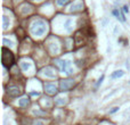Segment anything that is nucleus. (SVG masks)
<instances>
[{
  "label": "nucleus",
  "instance_id": "f257e3e1",
  "mask_svg": "<svg viewBox=\"0 0 130 125\" xmlns=\"http://www.w3.org/2000/svg\"><path fill=\"white\" fill-rule=\"evenodd\" d=\"M47 31V24L42 19H36L31 25V33L36 37H42Z\"/></svg>",
  "mask_w": 130,
  "mask_h": 125
},
{
  "label": "nucleus",
  "instance_id": "f03ea898",
  "mask_svg": "<svg viewBox=\"0 0 130 125\" xmlns=\"http://www.w3.org/2000/svg\"><path fill=\"white\" fill-rule=\"evenodd\" d=\"M14 62V55L5 47L2 48V64L6 67H9Z\"/></svg>",
  "mask_w": 130,
  "mask_h": 125
},
{
  "label": "nucleus",
  "instance_id": "7ed1b4c3",
  "mask_svg": "<svg viewBox=\"0 0 130 125\" xmlns=\"http://www.w3.org/2000/svg\"><path fill=\"white\" fill-rule=\"evenodd\" d=\"M74 80L72 78H66V80H62L61 82H59V90L61 91H68L70 89H72L74 87Z\"/></svg>",
  "mask_w": 130,
  "mask_h": 125
},
{
  "label": "nucleus",
  "instance_id": "20e7f679",
  "mask_svg": "<svg viewBox=\"0 0 130 125\" xmlns=\"http://www.w3.org/2000/svg\"><path fill=\"white\" fill-rule=\"evenodd\" d=\"M55 62H56V65H57L58 67L61 68V71H62L63 73H66V72H68V67L71 65V62H70V60H62V59H56Z\"/></svg>",
  "mask_w": 130,
  "mask_h": 125
},
{
  "label": "nucleus",
  "instance_id": "39448f33",
  "mask_svg": "<svg viewBox=\"0 0 130 125\" xmlns=\"http://www.w3.org/2000/svg\"><path fill=\"white\" fill-rule=\"evenodd\" d=\"M83 9V1L82 0H75L70 7V11H80Z\"/></svg>",
  "mask_w": 130,
  "mask_h": 125
},
{
  "label": "nucleus",
  "instance_id": "423d86ee",
  "mask_svg": "<svg viewBox=\"0 0 130 125\" xmlns=\"http://www.w3.org/2000/svg\"><path fill=\"white\" fill-rule=\"evenodd\" d=\"M42 75H45L46 77H49V78H55L56 77V72L52 67H46L42 69Z\"/></svg>",
  "mask_w": 130,
  "mask_h": 125
},
{
  "label": "nucleus",
  "instance_id": "0eeeda50",
  "mask_svg": "<svg viewBox=\"0 0 130 125\" xmlns=\"http://www.w3.org/2000/svg\"><path fill=\"white\" fill-rule=\"evenodd\" d=\"M7 93L9 94L10 97H17V96H20V94L22 93V91L20 90V88H18V87L11 85V87H9V88H8V90H7Z\"/></svg>",
  "mask_w": 130,
  "mask_h": 125
},
{
  "label": "nucleus",
  "instance_id": "6e6552de",
  "mask_svg": "<svg viewBox=\"0 0 130 125\" xmlns=\"http://www.w3.org/2000/svg\"><path fill=\"white\" fill-rule=\"evenodd\" d=\"M45 90H46V92L49 94H55L57 92V89L55 87V84H52V83H46Z\"/></svg>",
  "mask_w": 130,
  "mask_h": 125
},
{
  "label": "nucleus",
  "instance_id": "1a4fd4ad",
  "mask_svg": "<svg viewBox=\"0 0 130 125\" xmlns=\"http://www.w3.org/2000/svg\"><path fill=\"white\" fill-rule=\"evenodd\" d=\"M123 74H125V72H123L122 69H119V71L113 72V73L111 74V76H109V77L112 78V80H114V78H119V77H121V76H123Z\"/></svg>",
  "mask_w": 130,
  "mask_h": 125
},
{
  "label": "nucleus",
  "instance_id": "9d476101",
  "mask_svg": "<svg viewBox=\"0 0 130 125\" xmlns=\"http://www.w3.org/2000/svg\"><path fill=\"white\" fill-rule=\"evenodd\" d=\"M9 25H10V21H9V18H8L6 15H4L2 16V27H4V30H7Z\"/></svg>",
  "mask_w": 130,
  "mask_h": 125
},
{
  "label": "nucleus",
  "instance_id": "9b49d317",
  "mask_svg": "<svg viewBox=\"0 0 130 125\" xmlns=\"http://www.w3.org/2000/svg\"><path fill=\"white\" fill-rule=\"evenodd\" d=\"M30 67H31V64H30L29 62H25V60L21 62V68L24 71V72H26L27 69H30Z\"/></svg>",
  "mask_w": 130,
  "mask_h": 125
},
{
  "label": "nucleus",
  "instance_id": "f8f14e48",
  "mask_svg": "<svg viewBox=\"0 0 130 125\" xmlns=\"http://www.w3.org/2000/svg\"><path fill=\"white\" fill-rule=\"evenodd\" d=\"M29 102H30V100L27 99V98H22V99H20V101H18V106L25 107V106L29 105Z\"/></svg>",
  "mask_w": 130,
  "mask_h": 125
},
{
  "label": "nucleus",
  "instance_id": "ddd939ff",
  "mask_svg": "<svg viewBox=\"0 0 130 125\" xmlns=\"http://www.w3.org/2000/svg\"><path fill=\"white\" fill-rule=\"evenodd\" d=\"M55 104L56 105H65L66 104V100L64 99V98H57V99L55 100Z\"/></svg>",
  "mask_w": 130,
  "mask_h": 125
},
{
  "label": "nucleus",
  "instance_id": "4468645a",
  "mask_svg": "<svg viewBox=\"0 0 130 125\" xmlns=\"http://www.w3.org/2000/svg\"><path fill=\"white\" fill-rule=\"evenodd\" d=\"M71 23H72V21H71V19H68V21L65 22V24H64V26H65V29H66L68 32L71 31Z\"/></svg>",
  "mask_w": 130,
  "mask_h": 125
},
{
  "label": "nucleus",
  "instance_id": "2eb2a0df",
  "mask_svg": "<svg viewBox=\"0 0 130 125\" xmlns=\"http://www.w3.org/2000/svg\"><path fill=\"white\" fill-rule=\"evenodd\" d=\"M116 91H118L116 89H114V90H112V91H111L109 93H107V94H106V96L104 97V100H107V99L109 98V97H112L113 94H115V93H116Z\"/></svg>",
  "mask_w": 130,
  "mask_h": 125
},
{
  "label": "nucleus",
  "instance_id": "dca6fc26",
  "mask_svg": "<svg viewBox=\"0 0 130 125\" xmlns=\"http://www.w3.org/2000/svg\"><path fill=\"white\" fill-rule=\"evenodd\" d=\"M70 2V0H57L56 1V4H57L58 6H65L66 4H68Z\"/></svg>",
  "mask_w": 130,
  "mask_h": 125
},
{
  "label": "nucleus",
  "instance_id": "f3484780",
  "mask_svg": "<svg viewBox=\"0 0 130 125\" xmlns=\"http://www.w3.org/2000/svg\"><path fill=\"white\" fill-rule=\"evenodd\" d=\"M33 114L36 116H46V111H41V110H33Z\"/></svg>",
  "mask_w": 130,
  "mask_h": 125
},
{
  "label": "nucleus",
  "instance_id": "a211bd4d",
  "mask_svg": "<svg viewBox=\"0 0 130 125\" xmlns=\"http://www.w3.org/2000/svg\"><path fill=\"white\" fill-rule=\"evenodd\" d=\"M2 42H4V44H6V46H9V47H13V46H14V44H13V42H11L10 40H7L6 38H4Z\"/></svg>",
  "mask_w": 130,
  "mask_h": 125
},
{
  "label": "nucleus",
  "instance_id": "6ab92c4d",
  "mask_svg": "<svg viewBox=\"0 0 130 125\" xmlns=\"http://www.w3.org/2000/svg\"><path fill=\"white\" fill-rule=\"evenodd\" d=\"M113 15L118 18V19H120V21H122V18L120 17V14H119V10L118 9H113Z\"/></svg>",
  "mask_w": 130,
  "mask_h": 125
},
{
  "label": "nucleus",
  "instance_id": "aec40b11",
  "mask_svg": "<svg viewBox=\"0 0 130 125\" xmlns=\"http://www.w3.org/2000/svg\"><path fill=\"white\" fill-rule=\"evenodd\" d=\"M104 75H102V76H100V77H99V80H98V82H97V84H96V85H97V87H99V85H100V84L103 83V81H104Z\"/></svg>",
  "mask_w": 130,
  "mask_h": 125
},
{
  "label": "nucleus",
  "instance_id": "412c9836",
  "mask_svg": "<svg viewBox=\"0 0 130 125\" xmlns=\"http://www.w3.org/2000/svg\"><path fill=\"white\" fill-rule=\"evenodd\" d=\"M119 109H120L119 107H114L113 109H111V110H109V114H114L115 111H118V110H119Z\"/></svg>",
  "mask_w": 130,
  "mask_h": 125
},
{
  "label": "nucleus",
  "instance_id": "4be33fe9",
  "mask_svg": "<svg viewBox=\"0 0 130 125\" xmlns=\"http://www.w3.org/2000/svg\"><path fill=\"white\" fill-rule=\"evenodd\" d=\"M33 125H45V124H43V122H41V120H36V122L33 123Z\"/></svg>",
  "mask_w": 130,
  "mask_h": 125
},
{
  "label": "nucleus",
  "instance_id": "5701e85b",
  "mask_svg": "<svg viewBox=\"0 0 130 125\" xmlns=\"http://www.w3.org/2000/svg\"><path fill=\"white\" fill-rule=\"evenodd\" d=\"M123 10L125 13H129V8H128V6H123Z\"/></svg>",
  "mask_w": 130,
  "mask_h": 125
},
{
  "label": "nucleus",
  "instance_id": "b1692460",
  "mask_svg": "<svg viewBox=\"0 0 130 125\" xmlns=\"http://www.w3.org/2000/svg\"><path fill=\"white\" fill-rule=\"evenodd\" d=\"M31 94L32 96H39L40 93H39V92H31Z\"/></svg>",
  "mask_w": 130,
  "mask_h": 125
},
{
  "label": "nucleus",
  "instance_id": "393cba45",
  "mask_svg": "<svg viewBox=\"0 0 130 125\" xmlns=\"http://www.w3.org/2000/svg\"><path fill=\"white\" fill-rule=\"evenodd\" d=\"M107 52H111V46H109V47H107Z\"/></svg>",
  "mask_w": 130,
  "mask_h": 125
},
{
  "label": "nucleus",
  "instance_id": "a878e982",
  "mask_svg": "<svg viewBox=\"0 0 130 125\" xmlns=\"http://www.w3.org/2000/svg\"><path fill=\"white\" fill-rule=\"evenodd\" d=\"M15 1H16V2H17V1H22V0H15Z\"/></svg>",
  "mask_w": 130,
  "mask_h": 125
}]
</instances>
